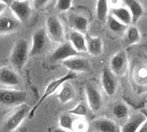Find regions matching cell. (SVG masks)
Segmentation results:
<instances>
[{
  "label": "cell",
  "mask_w": 147,
  "mask_h": 132,
  "mask_svg": "<svg viewBox=\"0 0 147 132\" xmlns=\"http://www.w3.org/2000/svg\"><path fill=\"white\" fill-rule=\"evenodd\" d=\"M28 43L25 39H20L16 42L11 56V64L17 70H21L28 58Z\"/></svg>",
  "instance_id": "cell-1"
},
{
  "label": "cell",
  "mask_w": 147,
  "mask_h": 132,
  "mask_svg": "<svg viewBox=\"0 0 147 132\" xmlns=\"http://www.w3.org/2000/svg\"><path fill=\"white\" fill-rule=\"evenodd\" d=\"M28 94L26 92L13 89H0V105L21 106L25 104Z\"/></svg>",
  "instance_id": "cell-3"
},
{
  "label": "cell",
  "mask_w": 147,
  "mask_h": 132,
  "mask_svg": "<svg viewBox=\"0 0 147 132\" xmlns=\"http://www.w3.org/2000/svg\"><path fill=\"white\" fill-rule=\"evenodd\" d=\"M65 68L70 70V71L77 72H89L91 71V63L86 57H74L68 60H65L63 63Z\"/></svg>",
  "instance_id": "cell-12"
},
{
  "label": "cell",
  "mask_w": 147,
  "mask_h": 132,
  "mask_svg": "<svg viewBox=\"0 0 147 132\" xmlns=\"http://www.w3.org/2000/svg\"><path fill=\"white\" fill-rule=\"evenodd\" d=\"M34 7L35 8H41L42 6L45 5L46 3H48V1H46V0H37V1H34Z\"/></svg>",
  "instance_id": "cell-31"
},
{
  "label": "cell",
  "mask_w": 147,
  "mask_h": 132,
  "mask_svg": "<svg viewBox=\"0 0 147 132\" xmlns=\"http://www.w3.org/2000/svg\"><path fill=\"white\" fill-rule=\"evenodd\" d=\"M76 95L74 86L68 81L63 84L57 94V98L62 104H67L71 101Z\"/></svg>",
  "instance_id": "cell-18"
},
{
  "label": "cell",
  "mask_w": 147,
  "mask_h": 132,
  "mask_svg": "<svg viewBox=\"0 0 147 132\" xmlns=\"http://www.w3.org/2000/svg\"><path fill=\"white\" fill-rule=\"evenodd\" d=\"M92 126L97 132H121V127L109 118L96 119L92 123Z\"/></svg>",
  "instance_id": "cell-14"
},
{
  "label": "cell",
  "mask_w": 147,
  "mask_h": 132,
  "mask_svg": "<svg viewBox=\"0 0 147 132\" xmlns=\"http://www.w3.org/2000/svg\"><path fill=\"white\" fill-rule=\"evenodd\" d=\"M146 110H147V109H146Z\"/></svg>",
  "instance_id": "cell-37"
},
{
  "label": "cell",
  "mask_w": 147,
  "mask_h": 132,
  "mask_svg": "<svg viewBox=\"0 0 147 132\" xmlns=\"http://www.w3.org/2000/svg\"><path fill=\"white\" fill-rule=\"evenodd\" d=\"M100 81L102 88L107 95H115L118 87V79L117 76L110 70L109 67H106L102 70Z\"/></svg>",
  "instance_id": "cell-8"
},
{
  "label": "cell",
  "mask_w": 147,
  "mask_h": 132,
  "mask_svg": "<svg viewBox=\"0 0 147 132\" xmlns=\"http://www.w3.org/2000/svg\"><path fill=\"white\" fill-rule=\"evenodd\" d=\"M109 1L107 0H99L96 2V14L97 18L100 21H106L109 14Z\"/></svg>",
  "instance_id": "cell-26"
},
{
  "label": "cell",
  "mask_w": 147,
  "mask_h": 132,
  "mask_svg": "<svg viewBox=\"0 0 147 132\" xmlns=\"http://www.w3.org/2000/svg\"><path fill=\"white\" fill-rule=\"evenodd\" d=\"M137 132H147V119H146V121L141 125V127L138 129V130Z\"/></svg>",
  "instance_id": "cell-33"
},
{
  "label": "cell",
  "mask_w": 147,
  "mask_h": 132,
  "mask_svg": "<svg viewBox=\"0 0 147 132\" xmlns=\"http://www.w3.org/2000/svg\"><path fill=\"white\" fill-rule=\"evenodd\" d=\"M79 53L73 48L70 42H64L60 44L58 48L52 53L50 57L51 61L53 62H58L62 61V63L65 60H68L71 57H77Z\"/></svg>",
  "instance_id": "cell-10"
},
{
  "label": "cell",
  "mask_w": 147,
  "mask_h": 132,
  "mask_svg": "<svg viewBox=\"0 0 147 132\" xmlns=\"http://www.w3.org/2000/svg\"><path fill=\"white\" fill-rule=\"evenodd\" d=\"M21 84L19 74L8 67L0 68V85L5 87H15Z\"/></svg>",
  "instance_id": "cell-13"
},
{
  "label": "cell",
  "mask_w": 147,
  "mask_h": 132,
  "mask_svg": "<svg viewBox=\"0 0 147 132\" xmlns=\"http://www.w3.org/2000/svg\"><path fill=\"white\" fill-rule=\"evenodd\" d=\"M106 22H107V25H108V26H109V28L112 32H114L115 34H118L125 33L127 31L128 28H129V26L123 25V23H121L119 20H117L112 15H109L108 16Z\"/></svg>",
  "instance_id": "cell-24"
},
{
  "label": "cell",
  "mask_w": 147,
  "mask_h": 132,
  "mask_svg": "<svg viewBox=\"0 0 147 132\" xmlns=\"http://www.w3.org/2000/svg\"><path fill=\"white\" fill-rule=\"evenodd\" d=\"M90 128L89 123L83 117H78L74 122L73 132H88Z\"/></svg>",
  "instance_id": "cell-28"
},
{
  "label": "cell",
  "mask_w": 147,
  "mask_h": 132,
  "mask_svg": "<svg viewBox=\"0 0 147 132\" xmlns=\"http://www.w3.org/2000/svg\"><path fill=\"white\" fill-rule=\"evenodd\" d=\"M48 34L45 29L41 28L37 30L32 38V46L29 51V55L34 57L41 54L46 48V45L48 43Z\"/></svg>",
  "instance_id": "cell-11"
},
{
  "label": "cell",
  "mask_w": 147,
  "mask_h": 132,
  "mask_svg": "<svg viewBox=\"0 0 147 132\" xmlns=\"http://www.w3.org/2000/svg\"><path fill=\"white\" fill-rule=\"evenodd\" d=\"M124 4L132 16V25L135 26L144 14V8L137 0H125Z\"/></svg>",
  "instance_id": "cell-20"
},
{
  "label": "cell",
  "mask_w": 147,
  "mask_h": 132,
  "mask_svg": "<svg viewBox=\"0 0 147 132\" xmlns=\"http://www.w3.org/2000/svg\"><path fill=\"white\" fill-rule=\"evenodd\" d=\"M129 108L128 106L123 102L116 103L113 108V114L119 120H123L129 115Z\"/></svg>",
  "instance_id": "cell-27"
},
{
  "label": "cell",
  "mask_w": 147,
  "mask_h": 132,
  "mask_svg": "<svg viewBox=\"0 0 147 132\" xmlns=\"http://www.w3.org/2000/svg\"><path fill=\"white\" fill-rule=\"evenodd\" d=\"M86 39L87 53L94 57L100 56L104 48L101 38L98 36H86Z\"/></svg>",
  "instance_id": "cell-16"
},
{
  "label": "cell",
  "mask_w": 147,
  "mask_h": 132,
  "mask_svg": "<svg viewBox=\"0 0 147 132\" xmlns=\"http://www.w3.org/2000/svg\"><path fill=\"white\" fill-rule=\"evenodd\" d=\"M47 34L49 40L57 43L64 42V30L63 26L56 16H49L46 21Z\"/></svg>",
  "instance_id": "cell-4"
},
{
  "label": "cell",
  "mask_w": 147,
  "mask_h": 132,
  "mask_svg": "<svg viewBox=\"0 0 147 132\" xmlns=\"http://www.w3.org/2000/svg\"><path fill=\"white\" fill-rule=\"evenodd\" d=\"M22 132H26V130H23V131H22Z\"/></svg>",
  "instance_id": "cell-36"
},
{
  "label": "cell",
  "mask_w": 147,
  "mask_h": 132,
  "mask_svg": "<svg viewBox=\"0 0 147 132\" xmlns=\"http://www.w3.org/2000/svg\"><path fill=\"white\" fill-rule=\"evenodd\" d=\"M85 92L89 108L93 112L99 111L102 106V97L100 91L92 84L86 83L85 86Z\"/></svg>",
  "instance_id": "cell-9"
},
{
  "label": "cell",
  "mask_w": 147,
  "mask_h": 132,
  "mask_svg": "<svg viewBox=\"0 0 147 132\" xmlns=\"http://www.w3.org/2000/svg\"><path fill=\"white\" fill-rule=\"evenodd\" d=\"M110 15L115 18L123 25L129 26L132 25V16L126 6H115L110 9Z\"/></svg>",
  "instance_id": "cell-15"
},
{
  "label": "cell",
  "mask_w": 147,
  "mask_h": 132,
  "mask_svg": "<svg viewBox=\"0 0 147 132\" xmlns=\"http://www.w3.org/2000/svg\"><path fill=\"white\" fill-rule=\"evenodd\" d=\"M53 132H71V131H69V130H65L63 129H61V128H57V129H55L53 130Z\"/></svg>",
  "instance_id": "cell-34"
},
{
  "label": "cell",
  "mask_w": 147,
  "mask_h": 132,
  "mask_svg": "<svg viewBox=\"0 0 147 132\" xmlns=\"http://www.w3.org/2000/svg\"><path fill=\"white\" fill-rule=\"evenodd\" d=\"M145 121L146 117L141 112L135 114L129 119L123 127H121V132H137Z\"/></svg>",
  "instance_id": "cell-17"
},
{
  "label": "cell",
  "mask_w": 147,
  "mask_h": 132,
  "mask_svg": "<svg viewBox=\"0 0 147 132\" xmlns=\"http://www.w3.org/2000/svg\"><path fill=\"white\" fill-rule=\"evenodd\" d=\"M88 105H86L84 102H80L78 103L75 108H73L72 109H71L69 111V113L74 116H78V117H84L88 113Z\"/></svg>",
  "instance_id": "cell-29"
},
{
  "label": "cell",
  "mask_w": 147,
  "mask_h": 132,
  "mask_svg": "<svg viewBox=\"0 0 147 132\" xmlns=\"http://www.w3.org/2000/svg\"><path fill=\"white\" fill-rule=\"evenodd\" d=\"M70 42L73 46V48L78 52V53H86L87 52L86 49V39L85 34L77 32V31H71L70 33Z\"/></svg>",
  "instance_id": "cell-19"
},
{
  "label": "cell",
  "mask_w": 147,
  "mask_h": 132,
  "mask_svg": "<svg viewBox=\"0 0 147 132\" xmlns=\"http://www.w3.org/2000/svg\"><path fill=\"white\" fill-rule=\"evenodd\" d=\"M72 5L71 0H58L57 1V9L59 11H67Z\"/></svg>",
  "instance_id": "cell-30"
},
{
  "label": "cell",
  "mask_w": 147,
  "mask_h": 132,
  "mask_svg": "<svg viewBox=\"0 0 147 132\" xmlns=\"http://www.w3.org/2000/svg\"><path fill=\"white\" fill-rule=\"evenodd\" d=\"M109 68L117 77H123L126 74L129 69V59L124 50L116 52L111 57Z\"/></svg>",
  "instance_id": "cell-6"
},
{
  "label": "cell",
  "mask_w": 147,
  "mask_h": 132,
  "mask_svg": "<svg viewBox=\"0 0 147 132\" xmlns=\"http://www.w3.org/2000/svg\"><path fill=\"white\" fill-rule=\"evenodd\" d=\"M70 23L74 31L86 34L88 31V20L79 14H74L70 19Z\"/></svg>",
  "instance_id": "cell-22"
},
{
  "label": "cell",
  "mask_w": 147,
  "mask_h": 132,
  "mask_svg": "<svg viewBox=\"0 0 147 132\" xmlns=\"http://www.w3.org/2000/svg\"><path fill=\"white\" fill-rule=\"evenodd\" d=\"M76 77H77V74L74 73V72L70 71L69 73L65 74L64 76H63V77H61L56 79V80H53L51 83H49V86L46 87V89H45V91H44V92H43L42 96L41 98H40V100H38V102L34 106V108L30 110V113H29V114H28V117H29L30 119L33 118V117L34 116V114H35L37 108L40 107V105H41L48 97H49L51 94H54V92H55L56 91H57L58 88H60L61 86H62L63 84H64L65 82L71 81V80H72V79H74V78H76Z\"/></svg>",
  "instance_id": "cell-2"
},
{
  "label": "cell",
  "mask_w": 147,
  "mask_h": 132,
  "mask_svg": "<svg viewBox=\"0 0 147 132\" xmlns=\"http://www.w3.org/2000/svg\"><path fill=\"white\" fill-rule=\"evenodd\" d=\"M140 112H141V113L146 117V119H147V110H146V109H143V110H141Z\"/></svg>",
  "instance_id": "cell-35"
},
{
  "label": "cell",
  "mask_w": 147,
  "mask_h": 132,
  "mask_svg": "<svg viewBox=\"0 0 147 132\" xmlns=\"http://www.w3.org/2000/svg\"><path fill=\"white\" fill-rule=\"evenodd\" d=\"M76 118L73 117L72 114L68 113H63L60 114L59 116V126L61 129H63L65 130H69L73 132V125Z\"/></svg>",
  "instance_id": "cell-25"
},
{
  "label": "cell",
  "mask_w": 147,
  "mask_h": 132,
  "mask_svg": "<svg viewBox=\"0 0 147 132\" xmlns=\"http://www.w3.org/2000/svg\"><path fill=\"white\" fill-rule=\"evenodd\" d=\"M30 108L26 104H23L21 106H19L18 108L11 114L8 119L6 120L4 129L7 132H12L14 131L22 123L26 116L29 114L30 113Z\"/></svg>",
  "instance_id": "cell-5"
},
{
  "label": "cell",
  "mask_w": 147,
  "mask_h": 132,
  "mask_svg": "<svg viewBox=\"0 0 147 132\" xmlns=\"http://www.w3.org/2000/svg\"><path fill=\"white\" fill-rule=\"evenodd\" d=\"M10 9L20 22L28 20L32 14L31 4L26 0H12Z\"/></svg>",
  "instance_id": "cell-7"
},
{
  "label": "cell",
  "mask_w": 147,
  "mask_h": 132,
  "mask_svg": "<svg viewBox=\"0 0 147 132\" xmlns=\"http://www.w3.org/2000/svg\"><path fill=\"white\" fill-rule=\"evenodd\" d=\"M6 8H7V5L5 3V1L0 0V14H2V13L5 11Z\"/></svg>",
  "instance_id": "cell-32"
},
{
  "label": "cell",
  "mask_w": 147,
  "mask_h": 132,
  "mask_svg": "<svg viewBox=\"0 0 147 132\" xmlns=\"http://www.w3.org/2000/svg\"><path fill=\"white\" fill-rule=\"evenodd\" d=\"M141 40V34L138 30V28L136 26H129L127 31H126V36H125V44L127 46H131L137 44L140 42Z\"/></svg>",
  "instance_id": "cell-23"
},
{
  "label": "cell",
  "mask_w": 147,
  "mask_h": 132,
  "mask_svg": "<svg viewBox=\"0 0 147 132\" xmlns=\"http://www.w3.org/2000/svg\"><path fill=\"white\" fill-rule=\"evenodd\" d=\"M20 22L13 17L4 16L0 18V33L8 34L14 32L20 26Z\"/></svg>",
  "instance_id": "cell-21"
}]
</instances>
